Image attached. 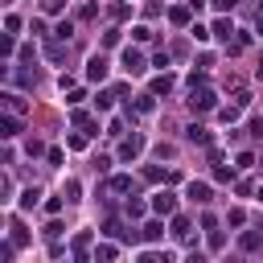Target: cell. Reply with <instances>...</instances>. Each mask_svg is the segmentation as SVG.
Segmentation results:
<instances>
[{"instance_id": "cell-1", "label": "cell", "mask_w": 263, "mask_h": 263, "mask_svg": "<svg viewBox=\"0 0 263 263\" xmlns=\"http://www.w3.org/2000/svg\"><path fill=\"white\" fill-rule=\"evenodd\" d=\"M189 107H193V111H201V115H205V111H214V107H218V95H214V90H210V86H201V90H197V86H193V95H189Z\"/></svg>"}, {"instance_id": "cell-2", "label": "cell", "mask_w": 263, "mask_h": 263, "mask_svg": "<svg viewBox=\"0 0 263 263\" xmlns=\"http://www.w3.org/2000/svg\"><path fill=\"white\" fill-rule=\"evenodd\" d=\"M86 78H90V82H103V78H107V58H103V53H95V58L86 62Z\"/></svg>"}, {"instance_id": "cell-3", "label": "cell", "mask_w": 263, "mask_h": 263, "mask_svg": "<svg viewBox=\"0 0 263 263\" xmlns=\"http://www.w3.org/2000/svg\"><path fill=\"white\" fill-rule=\"evenodd\" d=\"M140 152H144V136H132V140L119 144V160H136Z\"/></svg>"}, {"instance_id": "cell-4", "label": "cell", "mask_w": 263, "mask_h": 263, "mask_svg": "<svg viewBox=\"0 0 263 263\" xmlns=\"http://www.w3.org/2000/svg\"><path fill=\"white\" fill-rule=\"evenodd\" d=\"M123 70L127 74H144V53L140 49H123Z\"/></svg>"}, {"instance_id": "cell-5", "label": "cell", "mask_w": 263, "mask_h": 263, "mask_svg": "<svg viewBox=\"0 0 263 263\" xmlns=\"http://www.w3.org/2000/svg\"><path fill=\"white\" fill-rule=\"evenodd\" d=\"M185 197H189V201H197V205H210V185H201V181H189Z\"/></svg>"}, {"instance_id": "cell-6", "label": "cell", "mask_w": 263, "mask_h": 263, "mask_svg": "<svg viewBox=\"0 0 263 263\" xmlns=\"http://www.w3.org/2000/svg\"><path fill=\"white\" fill-rule=\"evenodd\" d=\"M152 210H156V214H173V210H177V197H173V193H164V189H160V193H156V197H152Z\"/></svg>"}, {"instance_id": "cell-7", "label": "cell", "mask_w": 263, "mask_h": 263, "mask_svg": "<svg viewBox=\"0 0 263 263\" xmlns=\"http://www.w3.org/2000/svg\"><path fill=\"white\" fill-rule=\"evenodd\" d=\"M0 99H4V107H8V111H12V115H25V107H29V103H25V99H21V95H16V90H4V95H0Z\"/></svg>"}, {"instance_id": "cell-8", "label": "cell", "mask_w": 263, "mask_h": 263, "mask_svg": "<svg viewBox=\"0 0 263 263\" xmlns=\"http://www.w3.org/2000/svg\"><path fill=\"white\" fill-rule=\"evenodd\" d=\"M0 136H4V140H12V136H21V119H16L12 111H8L4 119H0Z\"/></svg>"}, {"instance_id": "cell-9", "label": "cell", "mask_w": 263, "mask_h": 263, "mask_svg": "<svg viewBox=\"0 0 263 263\" xmlns=\"http://www.w3.org/2000/svg\"><path fill=\"white\" fill-rule=\"evenodd\" d=\"M238 247H242V251H259V247H263V230H247V234L238 238Z\"/></svg>"}, {"instance_id": "cell-10", "label": "cell", "mask_w": 263, "mask_h": 263, "mask_svg": "<svg viewBox=\"0 0 263 263\" xmlns=\"http://www.w3.org/2000/svg\"><path fill=\"white\" fill-rule=\"evenodd\" d=\"M86 247H90V230H78L74 234V259H86Z\"/></svg>"}, {"instance_id": "cell-11", "label": "cell", "mask_w": 263, "mask_h": 263, "mask_svg": "<svg viewBox=\"0 0 263 263\" xmlns=\"http://www.w3.org/2000/svg\"><path fill=\"white\" fill-rule=\"evenodd\" d=\"M210 33H214V37H222V41H230V33H234V29H230V16H218Z\"/></svg>"}, {"instance_id": "cell-12", "label": "cell", "mask_w": 263, "mask_h": 263, "mask_svg": "<svg viewBox=\"0 0 263 263\" xmlns=\"http://www.w3.org/2000/svg\"><path fill=\"white\" fill-rule=\"evenodd\" d=\"M168 90H173V74L164 70L160 78H152V95H168Z\"/></svg>"}, {"instance_id": "cell-13", "label": "cell", "mask_w": 263, "mask_h": 263, "mask_svg": "<svg viewBox=\"0 0 263 263\" xmlns=\"http://www.w3.org/2000/svg\"><path fill=\"white\" fill-rule=\"evenodd\" d=\"M185 136H189L193 144H210V132H205L201 123H189V127H185Z\"/></svg>"}, {"instance_id": "cell-14", "label": "cell", "mask_w": 263, "mask_h": 263, "mask_svg": "<svg viewBox=\"0 0 263 263\" xmlns=\"http://www.w3.org/2000/svg\"><path fill=\"white\" fill-rule=\"evenodd\" d=\"M37 197H41V189H37V185L21 189V210H33V205H37Z\"/></svg>"}, {"instance_id": "cell-15", "label": "cell", "mask_w": 263, "mask_h": 263, "mask_svg": "<svg viewBox=\"0 0 263 263\" xmlns=\"http://www.w3.org/2000/svg\"><path fill=\"white\" fill-rule=\"evenodd\" d=\"M45 58H49V62H62V58H66V45H62V37L45 45Z\"/></svg>"}, {"instance_id": "cell-16", "label": "cell", "mask_w": 263, "mask_h": 263, "mask_svg": "<svg viewBox=\"0 0 263 263\" xmlns=\"http://www.w3.org/2000/svg\"><path fill=\"white\" fill-rule=\"evenodd\" d=\"M111 189H115V193H127V189H136V181L119 173V177H111Z\"/></svg>"}, {"instance_id": "cell-17", "label": "cell", "mask_w": 263, "mask_h": 263, "mask_svg": "<svg viewBox=\"0 0 263 263\" xmlns=\"http://www.w3.org/2000/svg\"><path fill=\"white\" fill-rule=\"evenodd\" d=\"M78 193H82V185H78V181L70 177V181L62 185V197H66V201H78Z\"/></svg>"}, {"instance_id": "cell-18", "label": "cell", "mask_w": 263, "mask_h": 263, "mask_svg": "<svg viewBox=\"0 0 263 263\" xmlns=\"http://www.w3.org/2000/svg\"><path fill=\"white\" fill-rule=\"evenodd\" d=\"M103 234H111V238H127V230H123V226H119V222H115V218H111V222H107V226H103Z\"/></svg>"}, {"instance_id": "cell-19", "label": "cell", "mask_w": 263, "mask_h": 263, "mask_svg": "<svg viewBox=\"0 0 263 263\" xmlns=\"http://www.w3.org/2000/svg\"><path fill=\"white\" fill-rule=\"evenodd\" d=\"M173 234L177 238H189V218H173Z\"/></svg>"}, {"instance_id": "cell-20", "label": "cell", "mask_w": 263, "mask_h": 263, "mask_svg": "<svg viewBox=\"0 0 263 263\" xmlns=\"http://www.w3.org/2000/svg\"><path fill=\"white\" fill-rule=\"evenodd\" d=\"M160 234H164V226H160V222H148V226H144V238H148V242H156Z\"/></svg>"}, {"instance_id": "cell-21", "label": "cell", "mask_w": 263, "mask_h": 263, "mask_svg": "<svg viewBox=\"0 0 263 263\" xmlns=\"http://www.w3.org/2000/svg\"><path fill=\"white\" fill-rule=\"evenodd\" d=\"M115 255H119V251H115L111 242H99V247H95V259H115Z\"/></svg>"}, {"instance_id": "cell-22", "label": "cell", "mask_w": 263, "mask_h": 263, "mask_svg": "<svg viewBox=\"0 0 263 263\" xmlns=\"http://www.w3.org/2000/svg\"><path fill=\"white\" fill-rule=\"evenodd\" d=\"M168 21H173V25H185V21H189V8H168Z\"/></svg>"}, {"instance_id": "cell-23", "label": "cell", "mask_w": 263, "mask_h": 263, "mask_svg": "<svg viewBox=\"0 0 263 263\" xmlns=\"http://www.w3.org/2000/svg\"><path fill=\"white\" fill-rule=\"evenodd\" d=\"M132 37H136V41H152V29H148V25H136Z\"/></svg>"}, {"instance_id": "cell-24", "label": "cell", "mask_w": 263, "mask_h": 263, "mask_svg": "<svg viewBox=\"0 0 263 263\" xmlns=\"http://www.w3.org/2000/svg\"><path fill=\"white\" fill-rule=\"evenodd\" d=\"M218 115H222V119H226V123H234V119H238V103H230V107H222V111H218Z\"/></svg>"}, {"instance_id": "cell-25", "label": "cell", "mask_w": 263, "mask_h": 263, "mask_svg": "<svg viewBox=\"0 0 263 263\" xmlns=\"http://www.w3.org/2000/svg\"><path fill=\"white\" fill-rule=\"evenodd\" d=\"M214 181H234V168H226V164H218V168H214Z\"/></svg>"}, {"instance_id": "cell-26", "label": "cell", "mask_w": 263, "mask_h": 263, "mask_svg": "<svg viewBox=\"0 0 263 263\" xmlns=\"http://www.w3.org/2000/svg\"><path fill=\"white\" fill-rule=\"evenodd\" d=\"M123 210H127V218H144V201H127Z\"/></svg>"}, {"instance_id": "cell-27", "label": "cell", "mask_w": 263, "mask_h": 263, "mask_svg": "<svg viewBox=\"0 0 263 263\" xmlns=\"http://www.w3.org/2000/svg\"><path fill=\"white\" fill-rule=\"evenodd\" d=\"M152 107H156V103H152V95H144V99H140V103H136V111H140V115H148V111H152Z\"/></svg>"}, {"instance_id": "cell-28", "label": "cell", "mask_w": 263, "mask_h": 263, "mask_svg": "<svg viewBox=\"0 0 263 263\" xmlns=\"http://www.w3.org/2000/svg\"><path fill=\"white\" fill-rule=\"evenodd\" d=\"M41 8H45V12H62V8H66V0H41Z\"/></svg>"}, {"instance_id": "cell-29", "label": "cell", "mask_w": 263, "mask_h": 263, "mask_svg": "<svg viewBox=\"0 0 263 263\" xmlns=\"http://www.w3.org/2000/svg\"><path fill=\"white\" fill-rule=\"evenodd\" d=\"M4 29H8V33H16V29H21V16H12V12H8V16H4Z\"/></svg>"}, {"instance_id": "cell-30", "label": "cell", "mask_w": 263, "mask_h": 263, "mask_svg": "<svg viewBox=\"0 0 263 263\" xmlns=\"http://www.w3.org/2000/svg\"><path fill=\"white\" fill-rule=\"evenodd\" d=\"M53 33H58V37H62V41H66V37H70V33H74V25H70V21H62V25H58V29H53Z\"/></svg>"}, {"instance_id": "cell-31", "label": "cell", "mask_w": 263, "mask_h": 263, "mask_svg": "<svg viewBox=\"0 0 263 263\" xmlns=\"http://www.w3.org/2000/svg\"><path fill=\"white\" fill-rule=\"evenodd\" d=\"M222 242H226V238H222L218 230H210V251H222Z\"/></svg>"}, {"instance_id": "cell-32", "label": "cell", "mask_w": 263, "mask_h": 263, "mask_svg": "<svg viewBox=\"0 0 263 263\" xmlns=\"http://www.w3.org/2000/svg\"><path fill=\"white\" fill-rule=\"evenodd\" d=\"M214 8H218V12H230V8H234V0H214Z\"/></svg>"}, {"instance_id": "cell-33", "label": "cell", "mask_w": 263, "mask_h": 263, "mask_svg": "<svg viewBox=\"0 0 263 263\" xmlns=\"http://www.w3.org/2000/svg\"><path fill=\"white\" fill-rule=\"evenodd\" d=\"M201 4H205V0H189V8H193V12H197V8H201Z\"/></svg>"}, {"instance_id": "cell-34", "label": "cell", "mask_w": 263, "mask_h": 263, "mask_svg": "<svg viewBox=\"0 0 263 263\" xmlns=\"http://www.w3.org/2000/svg\"><path fill=\"white\" fill-rule=\"evenodd\" d=\"M259 201H263V189H259Z\"/></svg>"}, {"instance_id": "cell-35", "label": "cell", "mask_w": 263, "mask_h": 263, "mask_svg": "<svg viewBox=\"0 0 263 263\" xmlns=\"http://www.w3.org/2000/svg\"><path fill=\"white\" fill-rule=\"evenodd\" d=\"M8 4H12V0H8Z\"/></svg>"}]
</instances>
